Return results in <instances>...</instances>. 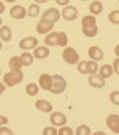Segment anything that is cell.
<instances>
[{
    "label": "cell",
    "instance_id": "1",
    "mask_svg": "<svg viewBox=\"0 0 119 135\" xmlns=\"http://www.w3.org/2000/svg\"><path fill=\"white\" fill-rule=\"evenodd\" d=\"M82 32L87 37H95L98 34L97 19L93 15H87L82 18Z\"/></svg>",
    "mask_w": 119,
    "mask_h": 135
},
{
    "label": "cell",
    "instance_id": "2",
    "mask_svg": "<svg viewBox=\"0 0 119 135\" xmlns=\"http://www.w3.org/2000/svg\"><path fill=\"white\" fill-rule=\"evenodd\" d=\"M24 79V73L22 70H11L10 72L6 73L3 75L2 81L7 87H14L19 84Z\"/></svg>",
    "mask_w": 119,
    "mask_h": 135
},
{
    "label": "cell",
    "instance_id": "3",
    "mask_svg": "<svg viewBox=\"0 0 119 135\" xmlns=\"http://www.w3.org/2000/svg\"><path fill=\"white\" fill-rule=\"evenodd\" d=\"M53 77V83H52V88H51V92L53 94H62L64 92L66 89V80L62 77V75H58V74H54L52 75Z\"/></svg>",
    "mask_w": 119,
    "mask_h": 135
},
{
    "label": "cell",
    "instance_id": "4",
    "mask_svg": "<svg viewBox=\"0 0 119 135\" xmlns=\"http://www.w3.org/2000/svg\"><path fill=\"white\" fill-rule=\"evenodd\" d=\"M63 60H64L66 63H69L71 65L78 64L80 61V55L79 53L75 51V49L73 47H65L64 51H63Z\"/></svg>",
    "mask_w": 119,
    "mask_h": 135
},
{
    "label": "cell",
    "instance_id": "5",
    "mask_svg": "<svg viewBox=\"0 0 119 135\" xmlns=\"http://www.w3.org/2000/svg\"><path fill=\"white\" fill-rule=\"evenodd\" d=\"M54 25L55 24L48 19L41 18V20L36 25V32L38 34H41V35H43V34H48L54 28Z\"/></svg>",
    "mask_w": 119,
    "mask_h": 135
},
{
    "label": "cell",
    "instance_id": "6",
    "mask_svg": "<svg viewBox=\"0 0 119 135\" xmlns=\"http://www.w3.org/2000/svg\"><path fill=\"white\" fill-rule=\"evenodd\" d=\"M37 45H38V40L36 37H33V36L24 37V38L19 42V47L24 51L33 50V49H35Z\"/></svg>",
    "mask_w": 119,
    "mask_h": 135
},
{
    "label": "cell",
    "instance_id": "7",
    "mask_svg": "<svg viewBox=\"0 0 119 135\" xmlns=\"http://www.w3.org/2000/svg\"><path fill=\"white\" fill-rule=\"evenodd\" d=\"M106 124L111 132L119 134V115H117V114L109 115L106 119Z\"/></svg>",
    "mask_w": 119,
    "mask_h": 135
},
{
    "label": "cell",
    "instance_id": "8",
    "mask_svg": "<svg viewBox=\"0 0 119 135\" xmlns=\"http://www.w3.org/2000/svg\"><path fill=\"white\" fill-rule=\"evenodd\" d=\"M60 17H61V12H60V10L56 9V8H48V9H46L43 14H42V18L48 19L51 22H53L54 24L58 22Z\"/></svg>",
    "mask_w": 119,
    "mask_h": 135
},
{
    "label": "cell",
    "instance_id": "9",
    "mask_svg": "<svg viewBox=\"0 0 119 135\" xmlns=\"http://www.w3.org/2000/svg\"><path fill=\"white\" fill-rule=\"evenodd\" d=\"M61 15L65 20L71 22V20H74L76 17H78L79 11L74 6H65L64 8H63Z\"/></svg>",
    "mask_w": 119,
    "mask_h": 135
},
{
    "label": "cell",
    "instance_id": "10",
    "mask_svg": "<svg viewBox=\"0 0 119 135\" xmlns=\"http://www.w3.org/2000/svg\"><path fill=\"white\" fill-rule=\"evenodd\" d=\"M49 120L54 126H64L66 124V116L63 113L60 112H54L51 114Z\"/></svg>",
    "mask_w": 119,
    "mask_h": 135
},
{
    "label": "cell",
    "instance_id": "11",
    "mask_svg": "<svg viewBox=\"0 0 119 135\" xmlns=\"http://www.w3.org/2000/svg\"><path fill=\"white\" fill-rule=\"evenodd\" d=\"M38 83H39V87L44 90H51L52 88V83H53V77L49 75L47 73H43L39 75L38 78Z\"/></svg>",
    "mask_w": 119,
    "mask_h": 135
},
{
    "label": "cell",
    "instance_id": "12",
    "mask_svg": "<svg viewBox=\"0 0 119 135\" xmlns=\"http://www.w3.org/2000/svg\"><path fill=\"white\" fill-rule=\"evenodd\" d=\"M88 81L90 83V86H92L93 88H97V89H100V88H103L106 86V81L103 78H101L99 74L93 73L90 74L88 78Z\"/></svg>",
    "mask_w": 119,
    "mask_h": 135
},
{
    "label": "cell",
    "instance_id": "13",
    "mask_svg": "<svg viewBox=\"0 0 119 135\" xmlns=\"http://www.w3.org/2000/svg\"><path fill=\"white\" fill-rule=\"evenodd\" d=\"M88 55L93 61H100L103 59V52L99 46H91L88 50Z\"/></svg>",
    "mask_w": 119,
    "mask_h": 135
},
{
    "label": "cell",
    "instance_id": "14",
    "mask_svg": "<svg viewBox=\"0 0 119 135\" xmlns=\"http://www.w3.org/2000/svg\"><path fill=\"white\" fill-rule=\"evenodd\" d=\"M9 14H10V16L12 17V18H15V19H23V18L26 17L27 11L23 6L17 5V6L11 7Z\"/></svg>",
    "mask_w": 119,
    "mask_h": 135
},
{
    "label": "cell",
    "instance_id": "15",
    "mask_svg": "<svg viewBox=\"0 0 119 135\" xmlns=\"http://www.w3.org/2000/svg\"><path fill=\"white\" fill-rule=\"evenodd\" d=\"M34 57L38 59V60H43L46 59L49 55V49L48 46H36L34 49V53H33Z\"/></svg>",
    "mask_w": 119,
    "mask_h": 135
},
{
    "label": "cell",
    "instance_id": "16",
    "mask_svg": "<svg viewBox=\"0 0 119 135\" xmlns=\"http://www.w3.org/2000/svg\"><path fill=\"white\" fill-rule=\"evenodd\" d=\"M35 107L38 109V110L43 112V113H51L53 110V106L52 104L47 100H44V99H39L35 103Z\"/></svg>",
    "mask_w": 119,
    "mask_h": 135
},
{
    "label": "cell",
    "instance_id": "17",
    "mask_svg": "<svg viewBox=\"0 0 119 135\" xmlns=\"http://www.w3.org/2000/svg\"><path fill=\"white\" fill-rule=\"evenodd\" d=\"M0 38L1 41L3 42H9L11 41L12 38V32L9 26H7V25H1V27H0Z\"/></svg>",
    "mask_w": 119,
    "mask_h": 135
},
{
    "label": "cell",
    "instance_id": "18",
    "mask_svg": "<svg viewBox=\"0 0 119 135\" xmlns=\"http://www.w3.org/2000/svg\"><path fill=\"white\" fill-rule=\"evenodd\" d=\"M89 10H90L91 15H93V16L100 15L101 12H102V10H103V5H102V2H101V1H98V0L91 2L90 6H89Z\"/></svg>",
    "mask_w": 119,
    "mask_h": 135
},
{
    "label": "cell",
    "instance_id": "19",
    "mask_svg": "<svg viewBox=\"0 0 119 135\" xmlns=\"http://www.w3.org/2000/svg\"><path fill=\"white\" fill-rule=\"evenodd\" d=\"M112 73H113V68L110 64H103L99 69V75L101 78H103L105 80L111 77Z\"/></svg>",
    "mask_w": 119,
    "mask_h": 135
},
{
    "label": "cell",
    "instance_id": "20",
    "mask_svg": "<svg viewBox=\"0 0 119 135\" xmlns=\"http://www.w3.org/2000/svg\"><path fill=\"white\" fill-rule=\"evenodd\" d=\"M24 66L20 56H11L9 60V68L11 70H20Z\"/></svg>",
    "mask_w": 119,
    "mask_h": 135
},
{
    "label": "cell",
    "instance_id": "21",
    "mask_svg": "<svg viewBox=\"0 0 119 135\" xmlns=\"http://www.w3.org/2000/svg\"><path fill=\"white\" fill-rule=\"evenodd\" d=\"M45 44L47 46H57V32L48 33L45 37Z\"/></svg>",
    "mask_w": 119,
    "mask_h": 135
},
{
    "label": "cell",
    "instance_id": "22",
    "mask_svg": "<svg viewBox=\"0 0 119 135\" xmlns=\"http://www.w3.org/2000/svg\"><path fill=\"white\" fill-rule=\"evenodd\" d=\"M41 12V8L38 6V3H33V5L29 6V8L27 9V14L29 17H32V18H35L39 15Z\"/></svg>",
    "mask_w": 119,
    "mask_h": 135
},
{
    "label": "cell",
    "instance_id": "23",
    "mask_svg": "<svg viewBox=\"0 0 119 135\" xmlns=\"http://www.w3.org/2000/svg\"><path fill=\"white\" fill-rule=\"evenodd\" d=\"M20 59H22V61H23L24 66H29L31 64H33V62H34V55H32V54L28 52H24L22 55H20Z\"/></svg>",
    "mask_w": 119,
    "mask_h": 135
},
{
    "label": "cell",
    "instance_id": "24",
    "mask_svg": "<svg viewBox=\"0 0 119 135\" xmlns=\"http://www.w3.org/2000/svg\"><path fill=\"white\" fill-rule=\"evenodd\" d=\"M67 42H69V38H67V35H66L65 32L57 33V46L65 47V46L67 45Z\"/></svg>",
    "mask_w": 119,
    "mask_h": 135
},
{
    "label": "cell",
    "instance_id": "25",
    "mask_svg": "<svg viewBox=\"0 0 119 135\" xmlns=\"http://www.w3.org/2000/svg\"><path fill=\"white\" fill-rule=\"evenodd\" d=\"M38 91H39V87L36 83H28L26 86V92L29 96H32V97L36 96L38 94Z\"/></svg>",
    "mask_w": 119,
    "mask_h": 135
},
{
    "label": "cell",
    "instance_id": "26",
    "mask_svg": "<svg viewBox=\"0 0 119 135\" xmlns=\"http://www.w3.org/2000/svg\"><path fill=\"white\" fill-rule=\"evenodd\" d=\"M87 65H88V74H93L97 73L98 70H99V66H98L97 61H87Z\"/></svg>",
    "mask_w": 119,
    "mask_h": 135
},
{
    "label": "cell",
    "instance_id": "27",
    "mask_svg": "<svg viewBox=\"0 0 119 135\" xmlns=\"http://www.w3.org/2000/svg\"><path fill=\"white\" fill-rule=\"evenodd\" d=\"M109 22L113 25H119V10H112L108 15Z\"/></svg>",
    "mask_w": 119,
    "mask_h": 135
},
{
    "label": "cell",
    "instance_id": "28",
    "mask_svg": "<svg viewBox=\"0 0 119 135\" xmlns=\"http://www.w3.org/2000/svg\"><path fill=\"white\" fill-rule=\"evenodd\" d=\"M75 133L78 135H90L91 134V129L87 125H81V126H79V127L76 128Z\"/></svg>",
    "mask_w": 119,
    "mask_h": 135
},
{
    "label": "cell",
    "instance_id": "29",
    "mask_svg": "<svg viewBox=\"0 0 119 135\" xmlns=\"http://www.w3.org/2000/svg\"><path fill=\"white\" fill-rule=\"evenodd\" d=\"M78 70L80 73L82 74H88V65H87V61H81L78 63Z\"/></svg>",
    "mask_w": 119,
    "mask_h": 135
},
{
    "label": "cell",
    "instance_id": "30",
    "mask_svg": "<svg viewBox=\"0 0 119 135\" xmlns=\"http://www.w3.org/2000/svg\"><path fill=\"white\" fill-rule=\"evenodd\" d=\"M110 101L113 104V105H117L119 106V91H112L109 96Z\"/></svg>",
    "mask_w": 119,
    "mask_h": 135
},
{
    "label": "cell",
    "instance_id": "31",
    "mask_svg": "<svg viewBox=\"0 0 119 135\" xmlns=\"http://www.w3.org/2000/svg\"><path fill=\"white\" fill-rule=\"evenodd\" d=\"M44 135H56L58 134V131L55 128V126H49V127H45L43 129Z\"/></svg>",
    "mask_w": 119,
    "mask_h": 135
},
{
    "label": "cell",
    "instance_id": "32",
    "mask_svg": "<svg viewBox=\"0 0 119 135\" xmlns=\"http://www.w3.org/2000/svg\"><path fill=\"white\" fill-rule=\"evenodd\" d=\"M58 134H61V135H72L73 134V129H72L71 127H67V126H62V127L58 129Z\"/></svg>",
    "mask_w": 119,
    "mask_h": 135
},
{
    "label": "cell",
    "instance_id": "33",
    "mask_svg": "<svg viewBox=\"0 0 119 135\" xmlns=\"http://www.w3.org/2000/svg\"><path fill=\"white\" fill-rule=\"evenodd\" d=\"M11 134H14V132L10 128L5 127V126L0 127V135H11Z\"/></svg>",
    "mask_w": 119,
    "mask_h": 135
},
{
    "label": "cell",
    "instance_id": "34",
    "mask_svg": "<svg viewBox=\"0 0 119 135\" xmlns=\"http://www.w3.org/2000/svg\"><path fill=\"white\" fill-rule=\"evenodd\" d=\"M112 68H113L115 72H116L117 74H119V57H117V59H115V60H113Z\"/></svg>",
    "mask_w": 119,
    "mask_h": 135
},
{
    "label": "cell",
    "instance_id": "35",
    "mask_svg": "<svg viewBox=\"0 0 119 135\" xmlns=\"http://www.w3.org/2000/svg\"><path fill=\"white\" fill-rule=\"evenodd\" d=\"M8 123V118L6 116H2V115H0V126H2V125H6Z\"/></svg>",
    "mask_w": 119,
    "mask_h": 135
},
{
    "label": "cell",
    "instance_id": "36",
    "mask_svg": "<svg viewBox=\"0 0 119 135\" xmlns=\"http://www.w3.org/2000/svg\"><path fill=\"white\" fill-rule=\"evenodd\" d=\"M56 1V3L57 5H60V6H67V3H69V1L70 0H55Z\"/></svg>",
    "mask_w": 119,
    "mask_h": 135
},
{
    "label": "cell",
    "instance_id": "37",
    "mask_svg": "<svg viewBox=\"0 0 119 135\" xmlns=\"http://www.w3.org/2000/svg\"><path fill=\"white\" fill-rule=\"evenodd\" d=\"M6 90V84L3 82H0V96L3 94V91Z\"/></svg>",
    "mask_w": 119,
    "mask_h": 135
},
{
    "label": "cell",
    "instance_id": "38",
    "mask_svg": "<svg viewBox=\"0 0 119 135\" xmlns=\"http://www.w3.org/2000/svg\"><path fill=\"white\" fill-rule=\"evenodd\" d=\"M115 53H116V55L119 57V44H117L116 47H115Z\"/></svg>",
    "mask_w": 119,
    "mask_h": 135
},
{
    "label": "cell",
    "instance_id": "39",
    "mask_svg": "<svg viewBox=\"0 0 119 135\" xmlns=\"http://www.w3.org/2000/svg\"><path fill=\"white\" fill-rule=\"evenodd\" d=\"M3 11H5V6H3V3L0 1V14H2Z\"/></svg>",
    "mask_w": 119,
    "mask_h": 135
},
{
    "label": "cell",
    "instance_id": "40",
    "mask_svg": "<svg viewBox=\"0 0 119 135\" xmlns=\"http://www.w3.org/2000/svg\"><path fill=\"white\" fill-rule=\"evenodd\" d=\"M36 3H45V2H47L48 0H34Z\"/></svg>",
    "mask_w": 119,
    "mask_h": 135
},
{
    "label": "cell",
    "instance_id": "41",
    "mask_svg": "<svg viewBox=\"0 0 119 135\" xmlns=\"http://www.w3.org/2000/svg\"><path fill=\"white\" fill-rule=\"evenodd\" d=\"M1 50H2V42L0 41V51H1Z\"/></svg>",
    "mask_w": 119,
    "mask_h": 135
},
{
    "label": "cell",
    "instance_id": "42",
    "mask_svg": "<svg viewBox=\"0 0 119 135\" xmlns=\"http://www.w3.org/2000/svg\"><path fill=\"white\" fill-rule=\"evenodd\" d=\"M1 25H2V18L0 17V26H1Z\"/></svg>",
    "mask_w": 119,
    "mask_h": 135
},
{
    "label": "cell",
    "instance_id": "43",
    "mask_svg": "<svg viewBox=\"0 0 119 135\" xmlns=\"http://www.w3.org/2000/svg\"><path fill=\"white\" fill-rule=\"evenodd\" d=\"M6 1H7V2H14L15 0H6Z\"/></svg>",
    "mask_w": 119,
    "mask_h": 135
},
{
    "label": "cell",
    "instance_id": "44",
    "mask_svg": "<svg viewBox=\"0 0 119 135\" xmlns=\"http://www.w3.org/2000/svg\"><path fill=\"white\" fill-rule=\"evenodd\" d=\"M0 74H1V69H0Z\"/></svg>",
    "mask_w": 119,
    "mask_h": 135
},
{
    "label": "cell",
    "instance_id": "45",
    "mask_svg": "<svg viewBox=\"0 0 119 135\" xmlns=\"http://www.w3.org/2000/svg\"><path fill=\"white\" fill-rule=\"evenodd\" d=\"M81 1H87V0H81Z\"/></svg>",
    "mask_w": 119,
    "mask_h": 135
},
{
    "label": "cell",
    "instance_id": "46",
    "mask_svg": "<svg viewBox=\"0 0 119 135\" xmlns=\"http://www.w3.org/2000/svg\"><path fill=\"white\" fill-rule=\"evenodd\" d=\"M118 1H119V0H118Z\"/></svg>",
    "mask_w": 119,
    "mask_h": 135
}]
</instances>
